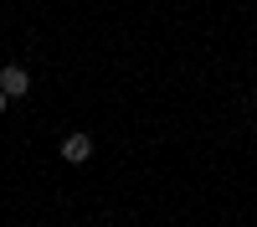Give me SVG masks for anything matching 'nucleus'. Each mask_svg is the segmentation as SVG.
<instances>
[{"label":"nucleus","instance_id":"nucleus-1","mask_svg":"<svg viewBox=\"0 0 257 227\" xmlns=\"http://www.w3.org/2000/svg\"><path fill=\"white\" fill-rule=\"evenodd\" d=\"M0 93L6 98H26L31 93V72L16 67V62H6V67H0Z\"/></svg>","mask_w":257,"mask_h":227},{"label":"nucleus","instance_id":"nucleus-3","mask_svg":"<svg viewBox=\"0 0 257 227\" xmlns=\"http://www.w3.org/2000/svg\"><path fill=\"white\" fill-rule=\"evenodd\" d=\"M6 103H11V98H6V93H0V114H6Z\"/></svg>","mask_w":257,"mask_h":227},{"label":"nucleus","instance_id":"nucleus-2","mask_svg":"<svg viewBox=\"0 0 257 227\" xmlns=\"http://www.w3.org/2000/svg\"><path fill=\"white\" fill-rule=\"evenodd\" d=\"M62 155H67L72 165L93 160V139H88V134H67V139H62Z\"/></svg>","mask_w":257,"mask_h":227}]
</instances>
